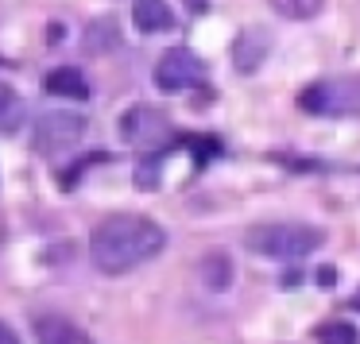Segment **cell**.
I'll return each instance as SVG.
<instances>
[{"instance_id":"cell-1","label":"cell","mask_w":360,"mask_h":344,"mask_svg":"<svg viewBox=\"0 0 360 344\" xmlns=\"http://www.w3.org/2000/svg\"><path fill=\"white\" fill-rule=\"evenodd\" d=\"M167 248V232L148 217L136 213H112L89 236V259L105 274H128L140 263L155 259Z\"/></svg>"},{"instance_id":"cell-2","label":"cell","mask_w":360,"mask_h":344,"mask_svg":"<svg viewBox=\"0 0 360 344\" xmlns=\"http://www.w3.org/2000/svg\"><path fill=\"white\" fill-rule=\"evenodd\" d=\"M326 244V232L306 220H264L244 232V248L264 259H302Z\"/></svg>"},{"instance_id":"cell-3","label":"cell","mask_w":360,"mask_h":344,"mask_svg":"<svg viewBox=\"0 0 360 344\" xmlns=\"http://www.w3.org/2000/svg\"><path fill=\"white\" fill-rule=\"evenodd\" d=\"M298 105L318 117H341L360 109V78H337V81H314L298 93Z\"/></svg>"},{"instance_id":"cell-4","label":"cell","mask_w":360,"mask_h":344,"mask_svg":"<svg viewBox=\"0 0 360 344\" xmlns=\"http://www.w3.org/2000/svg\"><path fill=\"white\" fill-rule=\"evenodd\" d=\"M82 135H86V117H78V112H43V120L35 124V151L55 159L63 151H70Z\"/></svg>"},{"instance_id":"cell-5","label":"cell","mask_w":360,"mask_h":344,"mask_svg":"<svg viewBox=\"0 0 360 344\" xmlns=\"http://www.w3.org/2000/svg\"><path fill=\"white\" fill-rule=\"evenodd\" d=\"M198 78H202V58L186 47L167 51L155 62V86L163 89V93H182V89H190Z\"/></svg>"},{"instance_id":"cell-6","label":"cell","mask_w":360,"mask_h":344,"mask_svg":"<svg viewBox=\"0 0 360 344\" xmlns=\"http://www.w3.org/2000/svg\"><path fill=\"white\" fill-rule=\"evenodd\" d=\"M267 51H271V35H267L264 27H244L233 43V66L240 74H256L259 66H264Z\"/></svg>"},{"instance_id":"cell-7","label":"cell","mask_w":360,"mask_h":344,"mask_svg":"<svg viewBox=\"0 0 360 344\" xmlns=\"http://www.w3.org/2000/svg\"><path fill=\"white\" fill-rule=\"evenodd\" d=\"M35 340L39 344H94L70 317H58V313H47V317L35 321Z\"/></svg>"},{"instance_id":"cell-8","label":"cell","mask_w":360,"mask_h":344,"mask_svg":"<svg viewBox=\"0 0 360 344\" xmlns=\"http://www.w3.org/2000/svg\"><path fill=\"white\" fill-rule=\"evenodd\" d=\"M163 117H159L155 109H148V105H136V109L124 112V120H120V135H124L128 143H143L148 135H163Z\"/></svg>"},{"instance_id":"cell-9","label":"cell","mask_w":360,"mask_h":344,"mask_svg":"<svg viewBox=\"0 0 360 344\" xmlns=\"http://www.w3.org/2000/svg\"><path fill=\"white\" fill-rule=\"evenodd\" d=\"M132 20H136V27L148 32V35H159V32H171L174 27V12L167 8V0H136Z\"/></svg>"},{"instance_id":"cell-10","label":"cell","mask_w":360,"mask_h":344,"mask_svg":"<svg viewBox=\"0 0 360 344\" xmlns=\"http://www.w3.org/2000/svg\"><path fill=\"white\" fill-rule=\"evenodd\" d=\"M47 93L55 97H74V101H86L89 97V81L82 70H74V66H58V70L47 74Z\"/></svg>"},{"instance_id":"cell-11","label":"cell","mask_w":360,"mask_h":344,"mask_svg":"<svg viewBox=\"0 0 360 344\" xmlns=\"http://www.w3.org/2000/svg\"><path fill=\"white\" fill-rule=\"evenodd\" d=\"M198 274H202V282L210 290H229V282H233V263H229V256L213 251V256H205L202 263H198Z\"/></svg>"},{"instance_id":"cell-12","label":"cell","mask_w":360,"mask_h":344,"mask_svg":"<svg viewBox=\"0 0 360 344\" xmlns=\"http://www.w3.org/2000/svg\"><path fill=\"white\" fill-rule=\"evenodd\" d=\"M120 43V32H117V20L105 16V20H94L86 27V51L89 55H101V51H112Z\"/></svg>"},{"instance_id":"cell-13","label":"cell","mask_w":360,"mask_h":344,"mask_svg":"<svg viewBox=\"0 0 360 344\" xmlns=\"http://www.w3.org/2000/svg\"><path fill=\"white\" fill-rule=\"evenodd\" d=\"M271 8L283 20H314L321 12V0H271Z\"/></svg>"},{"instance_id":"cell-14","label":"cell","mask_w":360,"mask_h":344,"mask_svg":"<svg viewBox=\"0 0 360 344\" xmlns=\"http://www.w3.org/2000/svg\"><path fill=\"white\" fill-rule=\"evenodd\" d=\"M318 344H360V333L349 321H326L318 329Z\"/></svg>"},{"instance_id":"cell-15","label":"cell","mask_w":360,"mask_h":344,"mask_svg":"<svg viewBox=\"0 0 360 344\" xmlns=\"http://www.w3.org/2000/svg\"><path fill=\"white\" fill-rule=\"evenodd\" d=\"M20 124H24V101L12 97V93H0V132L8 135V132H16Z\"/></svg>"},{"instance_id":"cell-16","label":"cell","mask_w":360,"mask_h":344,"mask_svg":"<svg viewBox=\"0 0 360 344\" xmlns=\"http://www.w3.org/2000/svg\"><path fill=\"white\" fill-rule=\"evenodd\" d=\"M318 282H321V286H333V282H337V271H333V267H321V271H318Z\"/></svg>"},{"instance_id":"cell-17","label":"cell","mask_w":360,"mask_h":344,"mask_svg":"<svg viewBox=\"0 0 360 344\" xmlns=\"http://www.w3.org/2000/svg\"><path fill=\"white\" fill-rule=\"evenodd\" d=\"M0 344H20V336L12 333V329L4 325V321H0Z\"/></svg>"},{"instance_id":"cell-18","label":"cell","mask_w":360,"mask_h":344,"mask_svg":"<svg viewBox=\"0 0 360 344\" xmlns=\"http://www.w3.org/2000/svg\"><path fill=\"white\" fill-rule=\"evenodd\" d=\"M186 8L190 12H205V8H210V0H186Z\"/></svg>"}]
</instances>
